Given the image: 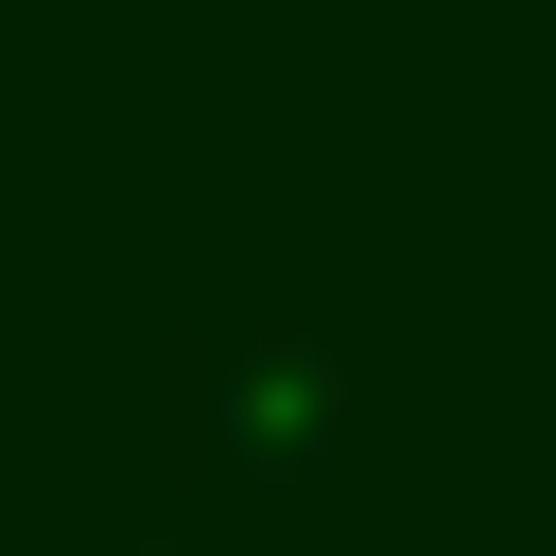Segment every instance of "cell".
<instances>
[{"instance_id": "obj_1", "label": "cell", "mask_w": 556, "mask_h": 556, "mask_svg": "<svg viewBox=\"0 0 556 556\" xmlns=\"http://www.w3.org/2000/svg\"><path fill=\"white\" fill-rule=\"evenodd\" d=\"M208 400H226V417H208V469H226V486H313V469H330V382H313V365L226 348Z\"/></svg>"}]
</instances>
